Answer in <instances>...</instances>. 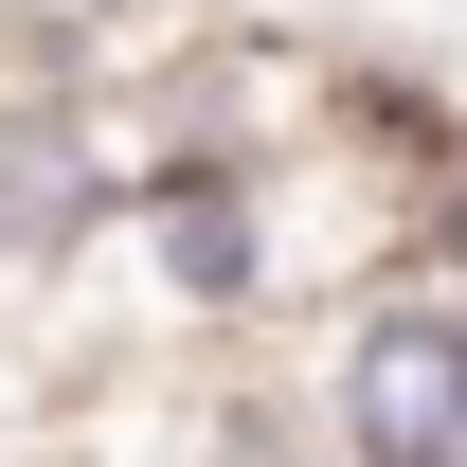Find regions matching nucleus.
I'll list each match as a JSON object with an SVG mask.
<instances>
[]
</instances>
